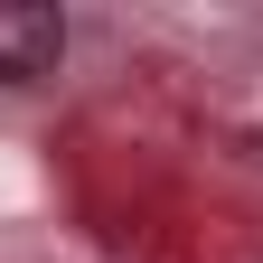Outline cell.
I'll return each instance as SVG.
<instances>
[{
  "instance_id": "obj_1",
  "label": "cell",
  "mask_w": 263,
  "mask_h": 263,
  "mask_svg": "<svg viewBox=\"0 0 263 263\" xmlns=\"http://www.w3.org/2000/svg\"><path fill=\"white\" fill-rule=\"evenodd\" d=\"M66 57V19L47 0H0V85H38Z\"/></svg>"
}]
</instances>
